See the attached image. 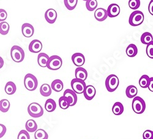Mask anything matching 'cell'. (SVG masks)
Here are the masks:
<instances>
[{"label": "cell", "mask_w": 153, "mask_h": 139, "mask_svg": "<svg viewBox=\"0 0 153 139\" xmlns=\"http://www.w3.org/2000/svg\"><path fill=\"white\" fill-rule=\"evenodd\" d=\"M132 107L133 111L137 114H142L146 109V103L142 98L136 96L132 100Z\"/></svg>", "instance_id": "1"}, {"label": "cell", "mask_w": 153, "mask_h": 139, "mask_svg": "<svg viewBox=\"0 0 153 139\" xmlns=\"http://www.w3.org/2000/svg\"><path fill=\"white\" fill-rule=\"evenodd\" d=\"M24 85L27 90L33 91L37 87L38 81L34 75L28 73L25 75L24 78Z\"/></svg>", "instance_id": "2"}, {"label": "cell", "mask_w": 153, "mask_h": 139, "mask_svg": "<svg viewBox=\"0 0 153 139\" xmlns=\"http://www.w3.org/2000/svg\"><path fill=\"white\" fill-rule=\"evenodd\" d=\"M144 21V14L142 11H135L130 15L129 23L133 27L139 26Z\"/></svg>", "instance_id": "3"}, {"label": "cell", "mask_w": 153, "mask_h": 139, "mask_svg": "<svg viewBox=\"0 0 153 139\" xmlns=\"http://www.w3.org/2000/svg\"><path fill=\"white\" fill-rule=\"evenodd\" d=\"M119 79L115 74H110L105 80V87L107 90L112 92L116 91L119 86Z\"/></svg>", "instance_id": "4"}, {"label": "cell", "mask_w": 153, "mask_h": 139, "mask_svg": "<svg viewBox=\"0 0 153 139\" xmlns=\"http://www.w3.org/2000/svg\"><path fill=\"white\" fill-rule=\"evenodd\" d=\"M28 114L33 118H39L44 115L43 108L41 105L36 102L30 104L28 107Z\"/></svg>", "instance_id": "5"}, {"label": "cell", "mask_w": 153, "mask_h": 139, "mask_svg": "<svg viewBox=\"0 0 153 139\" xmlns=\"http://www.w3.org/2000/svg\"><path fill=\"white\" fill-rule=\"evenodd\" d=\"M10 56L15 62L20 63L25 59V52L21 47L15 45L10 49Z\"/></svg>", "instance_id": "6"}, {"label": "cell", "mask_w": 153, "mask_h": 139, "mask_svg": "<svg viewBox=\"0 0 153 139\" xmlns=\"http://www.w3.org/2000/svg\"><path fill=\"white\" fill-rule=\"evenodd\" d=\"M62 65V60L58 56H52L49 57L47 61V67L51 70H58Z\"/></svg>", "instance_id": "7"}, {"label": "cell", "mask_w": 153, "mask_h": 139, "mask_svg": "<svg viewBox=\"0 0 153 139\" xmlns=\"http://www.w3.org/2000/svg\"><path fill=\"white\" fill-rule=\"evenodd\" d=\"M71 87L72 90L74 91L76 94H81L83 93L85 88L86 87V83L85 81L80 79L74 78L71 81Z\"/></svg>", "instance_id": "8"}, {"label": "cell", "mask_w": 153, "mask_h": 139, "mask_svg": "<svg viewBox=\"0 0 153 139\" xmlns=\"http://www.w3.org/2000/svg\"><path fill=\"white\" fill-rule=\"evenodd\" d=\"M63 96L66 97L70 103V107L74 106L77 102V95L72 89H66L64 92Z\"/></svg>", "instance_id": "9"}, {"label": "cell", "mask_w": 153, "mask_h": 139, "mask_svg": "<svg viewBox=\"0 0 153 139\" xmlns=\"http://www.w3.org/2000/svg\"><path fill=\"white\" fill-rule=\"evenodd\" d=\"M57 17V12L53 9H48L45 13V19L46 21L50 24H53L55 22Z\"/></svg>", "instance_id": "10"}, {"label": "cell", "mask_w": 153, "mask_h": 139, "mask_svg": "<svg viewBox=\"0 0 153 139\" xmlns=\"http://www.w3.org/2000/svg\"><path fill=\"white\" fill-rule=\"evenodd\" d=\"M22 32L25 37L30 38L34 35V29L31 24L25 23L22 26Z\"/></svg>", "instance_id": "11"}, {"label": "cell", "mask_w": 153, "mask_h": 139, "mask_svg": "<svg viewBox=\"0 0 153 139\" xmlns=\"http://www.w3.org/2000/svg\"><path fill=\"white\" fill-rule=\"evenodd\" d=\"M108 17L114 18L117 17L120 13V8L117 4H111L107 10Z\"/></svg>", "instance_id": "12"}, {"label": "cell", "mask_w": 153, "mask_h": 139, "mask_svg": "<svg viewBox=\"0 0 153 139\" xmlns=\"http://www.w3.org/2000/svg\"><path fill=\"white\" fill-rule=\"evenodd\" d=\"M72 60L73 64L76 67H82L85 62V57L82 53H75L72 56Z\"/></svg>", "instance_id": "13"}, {"label": "cell", "mask_w": 153, "mask_h": 139, "mask_svg": "<svg viewBox=\"0 0 153 139\" xmlns=\"http://www.w3.org/2000/svg\"><path fill=\"white\" fill-rule=\"evenodd\" d=\"M96 91L95 87L92 85L86 86L83 91V95L85 98L88 100H91L95 97Z\"/></svg>", "instance_id": "14"}, {"label": "cell", "mask_w": 153, "mask_h": 139, "mask_svg": "<svg viewBox=\"0 0 153 139\" xmlns=\"http://www.w3.org/2000/svg\"><path fill=\"white\" fill-rule=\"evenodd\" d=\"M28 49L31 53H39L42 49V44L39 40H34L30 43Z\"/></svg>", "instance_id": "15"}, {"label": "cell", "mask_w": 153, "mask_h": 139, "mask_svg": "<svg viewBox=\"0 0 153 139\" xmlns=\"http://www.w3.org/2000/svg\"><path fill=\"white\" fill-rule=\"evenodd\" d=\"M108 17L107 10L104 8H98L94 12L95 19L99 22H102L107 19Z\"/></svg>", "instance_id": "16"}, {"label": "cell", "mask_w": 153, "mask_h": 139, "mask_svg": "<svg viewBox=\"0 0 153 139\" xmlns=\"http://www.w3.org/2000/svg\"><path fill=\"white\" fill-rule=\"evenodd\" d=\"M75 78L80 79L83 81H85L88 77V72L84 68L82 67H77L75 69Z\"/></svg>", "instance_id": "17"}, {"label": "cell", "mask_w": 153, "mask_h": 139, "mask_svg": "<svg viewBox=\"0 0 153 139\" xmlns=\"http://www.w3.org/2000/svg\"><path fill=\"white\" fill-rule=\"evenodd\" d=\"M49 56L45 54V53H40L39 55H38L37 57V62L39 65L41 67H47V61L48 60Z\"/></svg>", "instance_id": "18"}, {"label": "cell", "mask_w": 153, "mask_h": 139, "mask_svg": "<svg viewBox=\"0 0 153 139\" xmlns=\"http://www.w3.org/2000/svg\"><path fill=\"white\" fill-rule=\"evenodd\" d=\"M56 108V104L55 101L52 98H48L46 100L45 104V109L48 112H53Z\"/></svg>", "instance_id": "19"}, {"label": "cell", "mask_w": 153, "mask_h": 139, "mask_svg": "<svg viewBox=\"0 0 153 139\" xmlns=\"http://www.w3.org/2000/svg\"><path fill=\"white\" fill-rule=\"evenodd\" d=\"M126 53L128 57H134L137 56L138 53V48L136 45L134 44H131L126 48Z\"/></svg>", "instance_id": "20"}, {"label": "cell", "mask_w": 153, "mask_h": 139, "mask_svg": "<svg viewBox=\"0 0 153 139\" xmlns=\"http://www.w3.org/2000/svg\"><path fill=\"white\" fill-rule=\"evenodd\" d=\"M5 92L8 95H13L17 90V87L14 83L12 81H9L6 83L4 87Z\"/></svg>", "instance_id": "21"}, {"label": "cell", "mask_w": 153, "mask_h": 139, "mask_svg": "<svg viewBox=\"0 0 153 139\" xmlns=\"http://www.w3.org/2000/svg\"><path fill=\"white\" fill-rule=\"evenodd\" d=\"M137 93H138L137 88L134 85H130L126 88V96L129 98H132L136 97V95H137Z\"/></svg>", "instance_id": "22"}, {"label": "cell", "mask_w": 153, "mask_h": 139, "mask_svg": "<svg viewBox=\"0 0 153 139\" xmlns=\"http://www.w3.org/2000/svg\"><path fill=\"white\" fill-rule=\"evenodd\" d=\"M124 111V106L121 102L114 103L112 107V112L114 115H121Z\"/></svg>", "instance_id": "23"}, {"label": "cell", "mask_w": 153, "mask_h": 139, "mask_svg": "<svg viewBox=\"0 0 153 139\" xmlns=\"http://www.w3.org/2000/svg\"><path fill=\"white\" fill-rule=\"evenodd\" d=\"M26 131L28 132H34L37 129V125L34 120L29 119L25 124Z\"/></svg>", "instance_id": "24"}, {"label": "cell", "mask_w": 153, "mask_h": 139, "mask_svg": "<svg viewBox=\"0 0 153 139\" xmlns=\"http://www.w3.org/2000/svg\"><path fill=\"white\" fill-rule=\"evenodd\" d=\"M63 87V83L60 80H55L53 81L52 84H51V88H52V89L57 92H61L62 90Z\"/></svg>", "instance_id": "25"}, {"label": "cell", "mask_w": 153, "mask_h": 139, "mask_svg": "<svg viewBox=\"0 0 153 139\" xmlns=\"http://www.w3.org/2000/svg\"><path fill=\"white\" fill-rule=\"evenodd\" d=\"M40 93L44 97H48L52 94V88L48 84H44L40 87Z\"/></svg>", "instance_id": "26"}, {"label": "cell", "mask_w": 153, "mask_h": 139, "mask_svg": "<svg viewBox=\"0 0 153 139\" xmlns=\"http://www.w3.org/2000/svg\"><path fill=\"white\" fill-rule=\"evenodd\" d=\"M152 35L149 32H145L143 33L141 36V38H140V41H141L142 43L146 45L152 42Z\"/></svg>", "instance_id": "27"}, {"label": "cell", "mask_w": 153, "mask_h": 139, "mask_svg": "<svg viewBox=\"0 0 153 139\" xmlns=\"http://www.w3.org/2000/svg\"><path fill=\"white\" fill-rule=\"evenodd\" d=\"M58 103L59 107L62 110H67L70 107V103L68 99L63 95L59 98Z\"/></svg>", "instance_id": "28"}, {"label": "cell", "mask_w": 153, "mask_h": 139, "mask_svg": "<svg viewBox=\"0 0 153 139\" xmlns=\"http://www.w3.org/2000/svg\"><path fill=\"white\" fill-rule=\"evenodd\" d=\"M34 138L35 139H48V135L45 130L39 129L35 131Z\"/></svg>", "instance_id": "29"}, {"label": "cell", "mask_w": 153, "mask_h": 139, "mask_svg": "<svg viewBox=\"0 0 153 139\" xmlns=\"http://www.w3.org/2000/svg\"><path fill=\"white\" fill-rule=\"evenodd\" d=\"M10 107L9 101L7 99H3L0 100V111L6 113L9 111Z\"/></svg>", "instance_id": "30"}, {"label": "cell", "mask_w": 153, "mask_h": 139, "mask_svg": "<svg viewBox=\"0 0 153 139\" xmlns=\"http://www.w3.org/2000/svg\"><path fill=\"white\" fill-rule=\"evenodd\" d=\"M150 81V78L146 74L142 76L139 80V85L142 88H147Z\"/></svg>", "instance_id": "31"}, {"label": "cell", "mask_w": 153, "mask_h": 139, "mask_svg": "<svg viewBox=\"0 0 153 139\" xmlns=\"http://www.w3.org/2000/svg\"><path fill=\"white\" fill-rule=\"evenodd\" d=\"M10 29V26L7 22L4 21L0 22V34L2 35H6Z\"/></svg>", "instance_id": "32"}, {"label": "cell", "mask_w": 153, "mask_h": 139, "mask_svg": "<svg viewBox=\"0 0 153 139\" xmlns=\"http://www.w3.org/2000/svg\"><path fill=\"white\" fill-rule=\"evenodd\" d=\"M64 3H65V6L68 10L72 11L76 8L78 0H64Z\"/></svg>", "instance_id": "33"}, {"label": "cell", "mask_w": 153, "mask_h": 139, "mask_svg": "<svg viewBox=\"0 0 153 139\" xmlns=\"http://www.w3.org/2000/svg\"><path fill=\"white\" fill-rule=\"evenodd\" d=\"M97 7V0H88L86 2V8L89 11H93Z\"/></svg>", "instance_id": "34"}, {"label": "cell", "mask_w": 153, "mask_h": 139, "mask_svg": "<svg viewBox=\"0 0 153 139\" xmlns=\"http://www.w3.org/2000/svg\"><path fill=\"white\" fill-rule=\"evenodd\" d=\"M129 6L131 9L136 10L140 6V0H129Z\"/></svg>", "instance_id": "35"}, {"label": "cell", "mask_w": 153, "mask_h": 139, "mask_svg": "<svg viewBox=\"0 0 153 139\" xmlns=\"http://www.w3.org/2000/svg\"><path fill=\"white\" fill-rule=\"evenodd\" d=\"M146 52L147 56L149 58L153 59V42H151L149 44H147L146 48Z\"/></svg>", "instance_id": "36"}, {"label": "cell", "mask_w": 153, "mask_h": 139, "mask_svg": "<svg viewBox=\"0 0 153 139\" xmlns=\"http://www.w3.org/2000/svg\"><path fill=\"white\" fill-rule=\"evenodd\" d=\"M18 139H30V135L26 130H22L18 135Z\"/></svg>", "instance_id": "37"}, {"label": "cell", "mask_w": 153, "mask_h": 139, "mask_svg": "<svg viewBox=\"0 0 153 139\" xmlns=\"http://www.w3.org/2000/svg\"><path fill=\"white\" fill-rule=\"evenodd\" d=\"M143 139H153V132L151 130H146L143 134Z\"/></svg>", "instance_id": "38"}, {"label": "cell", "mask_w": 153, "mask_h": 139, "mask_svg": "<svg viewBox=\"0 0 153 139\" xmlns=\"http://www.w3.org/2000/svg\"><path fill=\"white\" fill-rule=\"evenodd\" d=\"M7 17V12L3 9H0V22L5 21Z\"/></svg>", "instance_id": "39"}, {"label": "cell", "mask_w": 153, "mask_h": 139, "mask_svg": "<svg viewBox=\"0 0 153 139\" xmlns=\"http://www.w3.org/2000/svg\"><path fill=\"white\" fill-rule=\"evenodd\" d=\"M6 128L4 125L0 124V138L4 137L6 132Z\"/></svg>", "instance_id": "40"}, {"label": "cell", "mask_w": 153, "mask_h": 139, "mask_svg": "<svg viewBox=\"0 0 153 139\" xmlns=\"http://www.w3.org/2000/svg\"><path fill=\"white\" fill-rule=\"evenodd\" d=\"M152 85H153V78L151 77L150 78V81L149 83V85L148 86V87L149 88V90L151 92H153V88H152Z\"/></svg>", "instance_id": "41"}, {"label": "cell", "mask_w": 153, "mask_h": 139, "mask_svg": "<svg viewBox=\"0 0 153 139\" xmlns=\"http://www.w3.org/2000/svg\"><path fill=\"white\" fill-rule=\"evenodd\" d=\"M152 6H153V0H151V2L149 3V6H148V10L149 13L152 16L153 15V12H152Z\"/></svg>", "instance_id": "42"}, {"label": "cell", "mask_w": 153, "mask_h": 139, "mask_svg": "<svg viewBox=\"0 0 153 139\" xmlns=\"http://www.w3.org/2000/svg\"><path fill=\"white\" fill-rule=\"evenodd\" d=\"M3 66H4V60L1 57H0V69L3 68Z\"/></svg>", "instance_id": "43"}, {"label": "cell", "mask_w": 153, "mask_h": 139, "mask_svg": "<svg viewBox=\"0 0 153 139\" xmlns=\"http://www.w3.org/2000/svg\"><path fill=\"white\" fill-rule=\"evenodd\" d=\"M83 1H85V2H86V1H88V0H83Z\"/></svg>", "instance_id": "44"}]
</instances>
